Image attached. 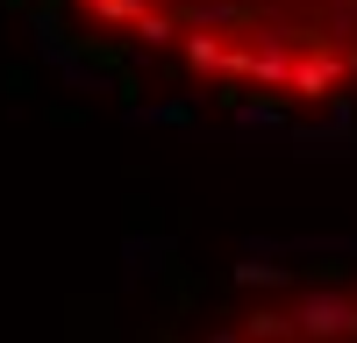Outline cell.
<instances>
[{"label":"cell","instance_id":"7a4b0ae2","mask_svg":"<svg viewBox=\"0 0 357 343\" xmlns=\"http://www.w3.org/2000/svg\"><path fill=\"white\" fill-rule=\"evenodd\" d=\"M165 343H357V265L236 286Z\"/></svg>","mask_w":357,"mask_h":343},{"label":"cell","instance_id":"6da1fadb","mask_svg":"<svg viewBox=\"0 0 357 343\" xmlns=\"http://www.w3.org/2000/svg\"><path fill=\"white\" fill-rule=\"evenodd\" d=\"M129 65L250 107H357V0H50Z\"/></svg>","mask_w":357,"mask_h":343}]
</instances>
